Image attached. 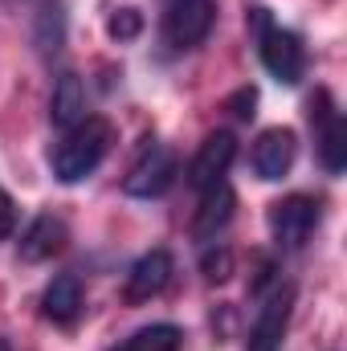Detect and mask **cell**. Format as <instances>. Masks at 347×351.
I'll use <instances>...</instances> for the list:
<instances>
[{
  "instance_id": "obj_1",
  "label": "cell",
  "mask_w": 347,
  "mask_h": 351,
  "mask_svg": "<svg viewBox=\"0 0 347 351\" xmlns=\"http://www.w3.org/2000/svg\"><path fill=\"white\" fill-rule=\"evenodd\" d=\"M110 143H115V127H110L106 119H98V114H86L82 123H74V127L53 143L49 168H53V176H58L62 184H78V180H86V176L106 160Z\"/></svg>"
},
{
  "instance_id": "obj_7",
  "label": "cell",
  "mask_w": 347,
  "mask_h": 351,
  "mask_svg": "<svg viewBox=\"0 0 347 351\" xmlns=\"http://www.w3.org/2000/svg\"><path fill=\"white\" fill-rule=\"evenodd\" d=\"M233 160H237V139H233L229 131L204 135V143L196 147V156H192V164H188V184L200 188V192L213 188V184H221Z\"/></svg>"
},
{
  "instance_id": "obj_17",
  "label": "cell",
  "mask_w": 347,
  "mask_h": 351,
  "mask_svg": "<svg viewBox=\"0 0 347 351\" xmlns=\"http://www.w3.org/2000/svg\"><path fill=\"white\" fill-rule=\"evenodd\" d=\"M16 221H21V213H16V200L0 188V241H8L12 233H16Z\"/></svg>"
},
{
  "instance_id": "obj_20",
  "label": "cell",
  "mask_w": 347,
  "mask_h": 351,
  "mask_svg": "<svg viewBox=\"0 0 347 351\" xmlns=\"http://www.w3.org/2000/svg\"><path fill=\"white\" fill-rule=\"evenodd\" d=\"M0 351H8V343H4V339H0Z\"/></svg>"
},
{
  "instance_id": "obj_9",
  "label": "cell",
  "mask_w": 347,
  "mask_h": 351,
  "mask_svg": "<svg viewBox=\"0 0 347 351\" xmlns=\"http://www.w3.org/2000/svg\"><path fill=\"white\" fill-rule=\"evenodd\" d=\"M172 274H176V262L168 250L143 254L139 262L127 269V302H147V298L164 294L168 282H172Z\"/></svg>"
},
{
  "instance_id": "obj_12",
  "label": "cell",
  "mask_w": 347,
  "mask_h": 351,
  "mask_svg": "<svg viewBox=\"0 0 347 351\" xmlns=\"http://www.w3.org/2000/svg\"><path fill=\"white\" fill-rule=\"evenodd\" d=\"M41 315H45L49 323H58V327H70V323L82 315V286H78L74 274H62V278H53V282L45 286V294H41Z\"/></svg>"
},
{
  "instance_id": "obj_6",
  "label": "cell",
  "mask_w": 347,
  "mask_h": 351,
  "mask_svg": "<svg viewBox=\"0 0 347 351\" xmlns=\"http://www.w3.org/2000/svg\"><path fill=\"white\" fill-rule=\"evenodd\" d=\"M290 306H294V286L278 282L265 294L258 319L250 327V351H278L282 348V335H286V323H290Z\"/></svg>"
},
{
  "instance_id": "obj_3",
  "label": "cell",
  "mask_w": 347,
  "mask_h": 351,
  "mask_svg": "<svg viewBox=\"0 0 347 351\" xmlns=\"http://www.w3.org/2000/svg\"><path fill=\"white\" fill-rule=\"evenodd\" d=\"M270 237L282 245V250H302L307 245V237L315 233V225H319V200H311V196H282V200H274L270 204Z\"/></svg>"
},
{
  "instance_id": "obj_15",
  "label": "cell",
  "mask_w": 347,
  "mask_h": 351,
  "mask_svg": "<svg viewBox=\"0 0 347 351\" xmlns=\"http://www.w3.org/2000/svg\"><path fill=\"white\" fill-rule=\"evenodd\" d=\"M180 343H184L180 327H172V323H152V327L135 331L127 343H119L115 351H180Z\"/></svg>"
},
{
  "instance_id": "obj_14",
  "label": "cell",
  "mask_w": 347,
  "mask_h": 351,
  "mask_svg": "<svg viewBox=\"0 0 347 351\" xmlns=\"http://www.w3.org/2000/svg\"><path fill=\"white\" fill-rule=\"evenodd\" d=\"M319 160L331 176H339L347 168V123L339 110H327L323 131H319Z\"/></svg>"
},
{
  "instance_id": "obj_19",
  "label": "cell",
  "mask_w": 347,
  "mask_h": 351,
  "mask_svg": "<svg viewBox=\"0 0 347 351\" xmlns=\"http://www.w3.org/2000/svg\"><path fill=\"white\" fill-rule=\"evenodd\" d=\"M254 102H258V90H241V94L233 98V106H237L233 114H237V119H254Z\"/></svg>"
},
{
  "instance_id": "obj_13",
  "label": "cell",
  "mask_w": 347,
  "mask_h": 351,
  "mask_svg": "<svg viewBox=\"0 0 347 351\" xmlns=\"http://www.w3.org/2000/svg\"><path fill=\"white\" fill-rule=\"evenodd\" d=\"M49 119H53V127H62V131H70L74 123L86 119V90H82V82H78V74H62V78L53 82Z\"/></svg>"
},
{
  "instance_id": "obj_4",
  "label": "cell",
  "mask_w": 347,
  "mask_h": 351,
  "mask_svg": "<svg viewBox=\"0 0 347 351\" xmlns=\"http://www.w3.org/2000/svg\"><path fill=\"white\" fill-rule=\"evenodd\" d=\"M217 4L213 0H168L164 4V37L172 49H192L213 33Z\"/></svg>"
},
{
  "instance_id": "obj_2",
  "label": "cell",
  "mask_w": 347,
  "mask_h": 351,
  "mask_svg": "<svg viewBox=\"0 0 347 351\" xmlns=\"http://www.w3.org/2000/svg\"><path fill=\"white\" fill-rule=\"evenodd\" d=\"M254 25H258V53L261 66L282 82V86H298L307 74V49L298 41V33L274 25L261 8H254Z\"/></svg>"
},
{
  "instance_id": "obj_11",
  "label": "cell",
  "mask_w": 347,
  "mask_h": 351,
  "mask_svg": "<svg viewBox=\"0 0 347 351\" xmlns=\"http://www.w3.org/2000/svg\"><path fill=\"white\" fill-rule=\"evenodd\" d=\"M62 250H66V221L53 217V213H41L21 237V258L25 262H49Z\"/></svg>"
},
{
  "instance_id": "obj_8",
  "label": "cell",
  "mask_w": 347,
  "mask_h": 351,
  "mask_svg": "<svg viewBox=\"0 0 347 351\" xmlns=\"http://www.w3.org/2000/svg\"><path fill=\"white\" fill-rule=\"evenodd\" d=\"M294 156H298V139H294V131H290V127H270V131H261L258 135L250 164H254L258 180H282V176L294 168Z\"/></svg>"
},
{
  "instance_id": "obj_10",
  "label": "cell",
  "mask_w": 347,
  "mask_h": 351,
  "mask_svg": "<svg viewBox=\"0 0 347 351\" xmlns=\"http://www.w3.org/2000/svg\"><path fill=\"white\" fill-rule=\"evenodd\" d=\"M233 208H237V196H233V188H229L225 180L213 184V188H204L200 208H196V217H192V237H196V241H213V237L233 221Z\"/></svg>"
},
{
  "instance_id": "obj_16",
  "label": "cell",
  "mask_w": 347,
  "mask_h": 351,
  "mask_svg": "<svg viewBox=\"0 0 347 351\" xmlns=\"http://www.w3.org/2000/svg\"><path fill=\"white\" fill-rule=\"evenodd\" d=\"M106 33H110L115 41L139 37V33H143V12H139V8H115V12L106 16Z\"/></svg>"
},
{
  "instance_id": "obj_18",
  "label": "cell",
  "mask_w": 347,
  "mask_h": 351,
  "mask_svg": "<svg viewBox=\"0 0 347 351\" xmlns=\"http://www.w3.org/2000/svg\"><path fill=\"white\" fill-rule=\"evenodd\" d=\"M229 265H233L229 250H221V254H208V258H204V278H208V282H225V278H229Z\"/></svg>"
},
{
  "instance_id": "obj_5",
  "label": "cell",
  "mask_w": 347,
  "mask_h": 351,
  "mask_svg": "<svg viewBox=\"0 0 347 351\" xmlns=\"http://www.w3.org/2000/svg\"><path fill=\"white\" fill-rule=\"evenodd\" d=\"M176 180V152L164 143H152L143 147V156L131 164V172L123 180V192L135 196V200H152V196H164Z\"/></svg>"
}]
</instances>
